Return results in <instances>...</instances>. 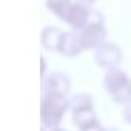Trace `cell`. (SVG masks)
Masks as SVG:
<instances>
[{
    "instance_id": "7",
    "label": "cell",
    "mask_w": 131,
    "mask_h": 131,
    "mask_svg": "<svg viewBox=\"0 0 131 131\" xmlns=\"http://www.w3.org/2000/svg\"><path fill=\"white\" fill-rule=\"evenodd\" d=\"M70 91H71V79L65 73L60 71L49 73L45 79H42V94L68 96Z\"/></svg>"
},
{
    "instance_id": "8",
    "label": "cell",
    "mask_w": 131,
    "mask_h": 131,
    "mask_svg": "<svg viewBox=\"0 0 131 131\" xmlns=\"http://www.w3.org/2000/svg\"><path fill=\"white\" fill-rule=\"evenodd\" d=\"M83 51H85V48L82 45V40H80V36L77 31H65L63 32V39L60 43V49H59L60 56L73 59V57L80 56Z\"/></svg>"
},
{
    "instance_id": "6",
    "label": "cell",
    "mask_w": 131,
    "mask_h": 131,
    "mask_svg": "<svg viewBox=\"0 0 131 131\" xmlns=\"http://www.w3.org/2000/svg\"><path fill=\"white\" fill-rule=\"evenodd\" d=\"M91 11H93L91 6L83 5V3L74 0V2L71 3V6H70V9H68V13L65 14L63 22L67 23L73 31H82L90 23Z\"/></svg>"
},
{
    "instance_id": "13",
    "label": "cell",
    "mask_w": 131,
    "mask_h": 131,
    "mask_svg": "<svg viewBox=\"0 0 131 131\" xmlns=\"http://www.w3.org/2000/svg\"><path fill=\"white\" fill-rule=\"evenodd\" d=\"M46 59L45 56H40V74H42V79H45L48 74H46Z\"/></svg>"
},
{
    "instance_id": "16",
    "label": "cell",
    "mask_w": 131,
    "mask_h": 131,
    "mask_svg": "<svg viewBox=\"0 0 131 131\" xmlns=\"http://www.w3.org/2000/svg\"><path fill=\"white\" fill-rule=\"evenodd\" d=\"M103 131H119V129H117L116 126H105Z\"/></svg>"
},
{
    "instance_id": "9",
    "label": "cell",
    "mask_w": 131,
    "mask_h": 131,
    "mask_svg": "<svg viewBox=\"0 0 131 131\" xmlns=\"http://www.w3.org/2000/svg\"><path fill=\"white\" fill-rule=\"evenodd\" d=\"M63 32L60 28L54 26V25H48L42 29L40 32V43L43 46V49L51 51V52H59L60 49V43L63 39Z\"/></svg>"
},
{
    "instance_id": "3",
    "label": "cell",
    "mask_w": 131,
    "mask_h": 131,
    "mask_svg": "<svg viewBox=\"0 0 131 131\" xmlns=\"http://www.w3.org/2000/svg\"><path fill=\"white\" fill-rule=\"evenodd\" d=\"M70 99V111L73 117V123L77 126V129L99 120L96 108H94V99L88 93H76L68 97Z\"/></svg>"
},
{
    "instance_id": "5",
    "label": "cell",
    "mask_w": 131,
    "mask_h": 131,
    "mask_svg": "<svg viewBox=\"0 0 131 131\" xmlns=\"http://www.w3.org/2000/svg\"><path fill=\"white\" fill-rule=\"evenodd\" d=\"M93 59L99 68L110 71V70L119 68V65L123 60V51L117 43L105 42L96 51H93Z\"/></svg>"
},
{
    "instance_id": "15",
    "label": "cell",
    "mask_w": 131,
    "mask_h": 131,
    "mask_svg": "<svg viewBox=\"0 0 131 131\" xmlns=\"http://www.w3.org/2000/svg\"><path fill=\"white\" fill-rule=\"evenodd\" d=\"M43 131H68V129H65L62 126H57V128H52V129H43Z\"/></svg>"
},
{
    "instance_id": "1",
    "label": "cell",
    "mask_w": 131,
    "mask_h": 131,
    "mask_svg": "<svg viewBox=\"0 0 131 131\" xmlns=\"http://www.w3.org/2000/svg\"><path fill=\"white\" fill-rule=\"evenodd\" d=\"M68 97L70 96L42 94L40 117H42V128L43 129H52V128L60 126L67 111H70V99Z\"/></svg>"
},
{
    "instance_id": "10",
    "label": "cell",
    "mask_w": 131,
    "mask_h": 131,
    "mask_svg": "<svg viewBox=\"0 0 131 131\" xmlns=\"http://www.w3.org/2000/svg\"><path fill=\"white\" fill-rule=\"evenodd\" d=\"M74 2V0H45V5H46V9L56 16L59 20L63 22L65 19V14L68 13L71 3Z\"/></svg>"
},
{
    "instance_id": "14",
    "label": "cell",
    "mask_w": 131,
    "mask_h": 131,
    "mask_svg": "<svg viewBox=\"0 0 131 131\" xmlns=\"http://www.w3.org/2000/svg\"><path fill=\"white\" fill-rule=\"evenodd\" d=\"M76 2H80V3H83V5H88V6H91V5H94L97 0H76Z\"/></svg>"
},
{
    "instance_id": "11",
    "label": "cell",
    "mask_w": 131,
    "mask_h": 131,
    "mask_svg": "<svg viewBox=\"0 0 131 131\" xmlns=\"http://www.w3.org/2000/svg\"><path fill=\"white\" fill-rule=\"evenodd\" d=\"M103 128H105V126L100 123V120H96V122H93V123H90V125L80 128L79 131H103Z\"/></svg>"
},
{
    "instance_id": "12",
    "label": "cell",
    "mask_w": 131,
    "mask_h": 131,
    "mask_svg": "<svg viewBox=\"0 0 131 131\" xmlns=\"http://www.w3.org/2000/svg\"><path fill=\"white\" fill-rule=\"evenodd\" d=\"M122 119H123L128 125H131V102L126 103V105L122 108Z\"/></svg>"
},
{
    "instance_id": "2",
    "label": "cell",
    "mask_w": 131,
    "mask_h": 131,
    "mask_svg": "<svg viewBox=\"0 0 131 131\" xmlns=\"http://www.w3.org/2000/svg\"><path fill=\"white\" fill-rule=\"evenodd\" d=\"M103 88L114 103L125 106L131 102V77L123 70L116 68L105 71Z\"/></svg>"
},
{
    "instance_id": "4",
    "label": "cell",
    "mask_w": 131,
    "mask_h": 131,
    "mask_svg": "<svg viewBox=\"0 0 131 131\" xmlns=\"http://www.w3.org/2000/svg\"><path fill=\"white\" fill-rule=\"evenodd\" d=\"M82 40V45L85 48V51H96L100 45H103L105 42H108V31L105 26V17L100 11L94 9L91 11V19L90 23L82 29L77 31Z\"/></svg>"
}]
</instances>
